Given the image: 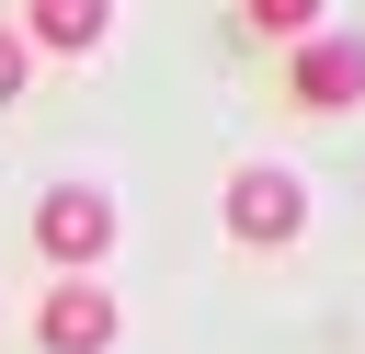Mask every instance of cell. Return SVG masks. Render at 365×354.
<instances>
[{
	"label": "cell",
	"instance_id": "cell-1",
	"mask_svg": "<svg viewBox=\"0 0 365 354\" xmlns=\"http://www.w3.org/2000/svg\"><path fill=\"white\" fill-rule=\"evenodd\" d=\"M297 228H308V183H297V171H274V160L228 171V240H240V251H285Z\"/></svg>",
	"mask_w": 365,
	"mask_h": 354
},
{
	"label": "cell",
	"instance_id": "cell-2",
	"mask_svg": "<svg viewBox=\"0 0 365 354\" xmlns=\"http://www.w3.org/2000/svg\"><path fill=\"white\" fill-rule=\"evenodd\" d=\"M34 251H46L57 274H91V263L114 251V194H103V183H57V194L34 206Z\"/></svg>",
	"mask_w": 365,
	"mask_h": 354
},
{
	"label": "cell",
	"instance_id": "cell-3",
	"mask_svg": "<svg viewBox=\"0 0 365 354\" xmlns=\"http://www.w3.org/2000/svg\"><path fill=\"white\" fill-rule=\"evenodd\" d=\"M114 331H125V308H114L91 274H57V285L34 297V343H46V354H114Z\"/></svg>",
	"mask_w": 365,
	"mask_h": 354
},
{
	"label": "cell",
	"instance_id": "cell-4",
	"mask_svg": "<svg viewBox=\"0 0 365 354\" xmlns=\"http://www.w3.org/2000/svg\"><path fill=\"white\" fill-rule=\"evenodd\" d=\"M285 91H297L308 114H342V103H365V34H308V46L285 57Z\"/></svg>",
	"mask_w": 365,
	"mask_h": 354
},
{
	"label": "cell",
	"instance_id": "cell-5",
	"mask_svg": "<svg viewBox=\"0 0 365 354\" xmlns=\"http://www.w3.org/2000/svg\"><path fill=\"white\" fill-rule=\"evenodd\" d=\"M11 34H23V46H46V57H91V46L114 34V11H103V0H23V11H11Z\"/></svg>",
	"mask_w": 365,
	"mask_h": 354
},
{
	"label": "cell",
	"instance_id": "cell-6",
	"mask_svg": "<svg viewBox=\"0 0 365 354\" xmlns=\"http://www.w3.org/2000/svg\"><path fill=\"white\" fill-rule=\"evenodd\" d=\"M240 23H251V34H274V46H308V34H319V0H251Z\"/></svg>",
	"mask_w": 365,
	"mask_h": 354
},
{
	"label": "cell",
	"instance_id": "cell-7",
	"mask_svg": "<svg viewBox=\"0 0 365 354\" xmlns=\"http://www.w3.org/2000/svg\"><path fill=\"white\" fill-rule=\"evenodd\" d=\"M23 69H34V46H23L11 23H0V103H23Z\"/></svg>",
	"mask_w": 365,
	"mask_h": 354
}]
</instances>
